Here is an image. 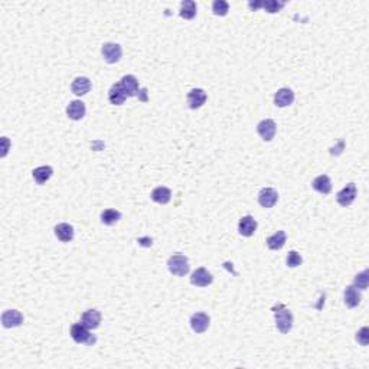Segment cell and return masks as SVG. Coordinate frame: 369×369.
<instances>
[{"instance_id":"8992f818","label":"cell","mask_w":369,"mask_h":369,"mask_svg":"<svg viewBox=\"0 0 369 369\" xmlns=\"http://www.w3.org/2000/svg\"><path fill=\"white\" fill-rule=\"evenodd\" d=\"M276 121L271 120V119H266V120L260 121L259 126H257V133H259L260 137L263 138L264 141H271L274 138V136H276Z\"/></svg>"},{"instance_id":"f546056e","label":"cell","mask_w":369,"mask_h":369,"mask_svg":"<svg viewBox=\"0 0 369 369\" xmlns=\"http://www.w3.org/2000/svg\"><path fill=\"white\" fill-rule=\"evenodd\" d=\"M286 263L288 267L294 268V267H299V266L303 263V259H302V255H300L297 251H290V252H288V255H287Z\"/></svg>"},{"instance_id":"5bb4252c","label":"cell","mask_w":369,"mask_h":369,"mask_svg":"<svg viewBox=\"0 0 369 369\" xmlns=\"http://www.w3.org/2000/svg\"><path fill=\"white\" fill-rule=\"evenodd\" d=\"M257 231V221L251 216V215H245L240 219L238 224V232L242 237H252L254 232Z\"/></svg>"},{"instance_id":"2e32d148","label":"cell","mask_w":369,"mask_h":369,"mask_svg":"<svg viewBox=\"0 0 369 369\" xmlns=\"http://www.w3.org/2000/svg\"><path fill=\"white\" fill-rule=\"evenodd\" d=\"M87 113V108H85V104L80 100H75V101H71L68 104L66 107V116L71 119V120H83L84 116Z\"/></svg>"},{"instance_id":"484cf974","label":"cell","mask_w":369,"mask_h":369,"mask_svg":"<svg viewBox=\"0 0 369 369\" xmlns=\"http://www.w3.org/2000/svg\"><path fill=\"white\" fill-rule=\"evenodd\" d=\"M121 219V212L117 209H105L101 212V222L107 227H111Z\"/></svg>"},{"instance_id":"52a82bcc","label":"cell","mask_w":369,"mask_h":369,"mask_svg":"<svg viewBox=\"0 0 369 369\" xmlns=\"http://www.w3.org/2000/svg\"><path fill=\"white\" fill-rule=\"evenodd\" d=\"M212 274L203 267L196 268L191 276V283L196 287H208L209 284H212Z\"/></svg>"},{"instance_id":"cb8c5ba5","label":"cell","mask_w":369,"mask_h":369,"mask_svg":"<svg viewBox=\"0 0 369 369\" xmlns=\"http://www.w3.org/2000/svg\"><path fill=\"white\" fill-rule=\"evenodd\" d=\"M52 175H54V169L51 166H39L33 169V172H32V176L38 184H44L48 182L52 177Z\"/></svg>"},{"instance_id":"f1b7e54d","label":"cell","mask_w":369,"mask_h":369,"mask_svg":"<svg viewBox=\"0 0 369 369\" xmlns=\"http://www.w3.org/2000/svg\"><path fill=\"white\" fill-rule=\"evenodd\" d=\"M261 8H264V10L267 13H278L280 10L284 8V3L276 2V0H266V2H263V6Z\"/></svg>"},{"instance_id":"1f68e13d","label":"cell","mask_w":369,"mask_h":369,"mask_svg":"<svg viewBox=\"0 0 369 369\" xmlns=\"http://www.w3.org/2000/svg\"><path fill=\"white\" fill-rule=\"evenodd\" d=\"M2 157H5L8 155V152H9V146H10V141L8 137H2Z\"/></svg>"},{"instance_id":"277c9868","label":"cell","mask_w":369,"mask_h":369,"mask_svg":"<svg viewBox=\"0 0 369 369\" xmlns=\"http://www.w3.org/2000/svg\"><path fill=\"white\" fill-rule=\"evenodd\" d=\"M101 54L104 61L107 64H117L121 59L123 55V49L119 44H113V42H107L104 44L101 48Z\"/></svg>"},{"instance_id":"d6986e66","label":"cell","mask_w":369,"mask_h":369,"mask_svg":"<svg viewBox=\"0 0 369 369\" xmlns=\"http://www.w3.org/2000/svg\"><path fill=\"white\" fill-rule=\"evenodd\" d=\"M312 186L316 192L322 195H329L332 191V180L327 175H320L317 177H314V180L312 182Z\"/></svg>"},{"instance_id":"ffe728a7","label":"cell","mask_w":369,"mask_h":369,"mask_svg":"<svg viewBox=\"0 0 369 369\" xmlns=\"http://www.w3.org/2000/svg\"><path fill=\"white\" fill-rule=\"evenodd\" d=\"M55 237L62 242H69V241L74 240V228L72 225L62 222V224H58L55 227Z\"/></svg>"},{"instance_id":"4dcf8cb0","label":"cell","mask_w":369,"mask_h":369,"mask_svg":"<svg viewBox=\"0 0 369 369\" xmlns=\"http://www.w3.org/2000/svg\"><path fill=\"white\" fill-rule=\"evenodd\" d=\"M369 330L368 327H362L359 332L356 333V341L359 342L362 346H366L369 342Z\"/></svg>"},{"instance_id":"7402d4cb","label":"cell","mask_w":369,"mask_h":369,"mask_svg":"<svg viewBox=\"0 0 369 369\" xmlns=\"http://www.w3.org/2000/svg\"><path fill=\"white\" fill-rule=\"evenodd\" d=\"M126 100H127V94L121 88L120 83L114 84L108 91V101L113 105H121V104H124Z\"/></svg>"},{"instance_id":"8fae6325","label":"cell","mask_w":369,"mask_h":369,"mask_svg":"<svg viewBox=\"0 0 369 369\" xmlns=\"http://www.w3.org/2000/svg\"><path fill=\"white\" fill-rule=\"evenodd\" d=\"M121 88L127 94V97H137L140 94V87H138L137 78L134 75H124L120 81Z\"/></svg>"},{"instance_id":"5b68a950","label":"cell","mask_w":369,"mask_h":369,"mask_svg":"<svg viewBox=\"0 0 369 369\" xmlns=\"http://www.w3.org/2000/svg\"><path fill=\"white\" fill-rule=\"evenodd\" d=\"M356 195H358V188H356V184L355 183H348L343 189H341L338 195H336V201L338 203L343 206V208H346V206H349L353 203V201L356 199Z\"/></svg>"},{"instance_id":"30bf717a","label":"cell","mask_w":369,"mask_h":369,"mask_svg":"<svg viewBox=\"0 0 369 369\" xmlns=\"http://www.w3.org/2000/svg\"><path fill=\"white\" fill-rule=\"evenodd\" d=\"M23 323V314L18 310H6L2 314V324L3 327H19Z\"/></svg>"},{"instance_id":"e0dca14e","label":"cell","mask_w":369,"mask_h":369,"mask_svg":"<svg viewBox=\"0 0 369 369\" xmlns=\"http://www.w3.org/2000/svg\"><path fill=\"white\" fill-rule=\"evenodd\" d=\"M90 90H91V81L87 77H77L71 84V91L78 97H83L85 94H88Z\"/></svg>"},{"instance_id":"3957f363","label":"cell","mask_w":369,"mask_h":369,"mask_svg":"<svg viewBox=\"0 0 369 369\" xmlns=\"http://www.w3.org/2000/svg\"><path fill=\"white\" fill-rule=\"evenodd\" d=\"M71 338L77 343H85V345H91L95 342V338L90 333V329L84 326L83 323H75L71 326Z\"/></svg>"},{"instance_id":"4316f807","label":"cell","mask_w":369,"mask_h":369,"mask_svg":"<svg viewBox=\"0 0 369 369\" xmlns=\"http://www.w3.org/2000/svg\"><path fill=\"white\" fill-rule=\"evenodd\" d=\"M369 284V270H363L362 273L356 274L353 278V284L352 286L359 288V290H366Z\"/></svg>"},{"instance_id":"4fadbf2b","label":"cell","mask_w":369,"mask_h":369,"mask_svg":"<svg viewBox=\"0 0 369 369\" xmlns=\"http://www.w3.org/2000/svg\"><path fill=\"white\" fill-rule=\"evenodd\" d=\"M206 92L203 91L202 88H194L188 92V104L192 110L201 108L203 104L206 102Z\"/></svg>"},{"instance_id":"44dd1931","label":"cell","mask_w":369,"mask_h":369,"mask_svg":"<svg viewBox=\"0 0 369 369\" xmlns=\"http://www.w3.org/2000/svg\"><path fill=\"white\" fill-rule=\"evenodd\" d=\"M172 199V192L166 186H157L152 191V201L160 205H166Z\"/></svg>"},{"instance_id":"ac0fdd59","label":"cell","mask_w":369,"mask_h":369,"mask_svg":"<svg viewBox=\"0 0 369 369\" xmlns=\"http://www.w3.org/2000/svg\"><path fill=\"white\" fill-rule=\"evenodd\" d=\"M360 300H362V297H360V293L358 291V288L353 286H348L345 288V294H343V302H345V305L348 306L349 309H355V307H358L360 303Z\"/></svg>"},{"instance_id":"603a6c76","label":"cell","mask_w":369,"mask_h":369,"mask_svg":"<svg viewBox=\"0 0 369 369\" xmlns=\"http://www.w3.org/2000/svg\"><path fill=\"white\" fill-rule=\"evenodd\" d=\"M286 240V232L284 231H277V232H274L273 235H270L267 238V247L270 249H273V251H278V249L284 247Z\"/></svg>"},{"instance_id":"ba28073f","label":"cell","mask_w":369,"mask_h":369,"mask_svg":"<svg viewBox=\"0 0 369 369\" xmlns=\"http://www.w3.org/2000/svg\"><path fill=\"white\" fill-rule=\"evenodd\" d=\"M189 323H191V327L195 333H203L208 330V327L211 324V319L206 313L199 312V313H195L191 316V322Z\"/></svg>"},{"instance_id":"7c38bea8","label":"cell","mask_w":369,"mask_h":369,"mask_svg":"<svg viewBox=\"0 0 369 369\" xmlns=\"http://www.w3.org/2000/svg\"><path fill=\"white\" fill-rule=\"evenodd\" d=\"M293 101H294V92L291 91L290 88H280L274 94V104L280 108L291 105Z\"/></svg>"},{"instance_id":"9a60e30c","label":"cell","mask_w":369,"mask_h":369,"mask_svg":"<svg viewBox=\"0 0 369 369\" xmlns=\"http://www.w3.org/2000/svg\"><path fill=\"white\" fill-rule=\"evenodd\" d=\"M81 323L84 326H87L88 329H97L101 323V313L95 309H90L87 312H84L83 316H81Z\"/></svg>"},{"instance_id":"d4e9b609","label":"cell","mask_w":369,"mask_h":369,"mask_svg":"<svg viewBox=\"0 0 369 369\" xmlns=\"http://www.w3.org/2000/svg\"><path fill=\"white\" fill-rule=\"evenodd\" d=\"M196 12H198V6L194 0H184L180 3V18L186 19V20H191L196 16Z\"/></svg>"},{"instance_id":"9c48e42d","label":"cell","mask_w":369,"mask_h":369,"mask_svg":"<svg viewBox=\"0 0 369 369\" xmlns=\"http://www.w3.org/2000/svg\"><path fill=\"white\" fill-rule=\"evenodd\" d=\"M278 202V192L273 188H263L259 194V203L263 208H273Z\"/></svg>"},{"instance_id":"7a4b0ae2","label":"cell","mask_w":369,"mask_h":369,"mask_svg":"<svg viewBox=\"0 0 369 369\" xmlns=\"http://www.w3.org/2000/svg\"><path fill=\"white\" fill-rule=\"evenodd\" d=\"M169 271L177 277H183L189 273V261L183 254H173L167 261Z\"/></svg>"},{"instance_id":"6da1fadb","label":"cell","mask_w":369,"mask_h":369,"mask_svg":"<svg viewBox=\"0 0 369 369\" xmlns=\"http://www.w3.org/2000/svg\"><path fill=\"white\" fill-rule=\"evenodd\" d=\"M273 310H274L277 329L283 335H287L293 327V314L283 305H277Z\"/></svg>"},{"instance_id":"83f0119b","label":"cell","mask_w":369,"mask_h":369,"mask_svg":"<svg viewBox=\"0 0 369 369\" xmlns=\"http://www.w3.org/2000/svg\"><path fill=\"white\" fill-rule=\"evenodd\" d=\"M212 12L215 16H227L230 12V5L225 0H215L212 3Z\"/></svg>"}]
</instances>
